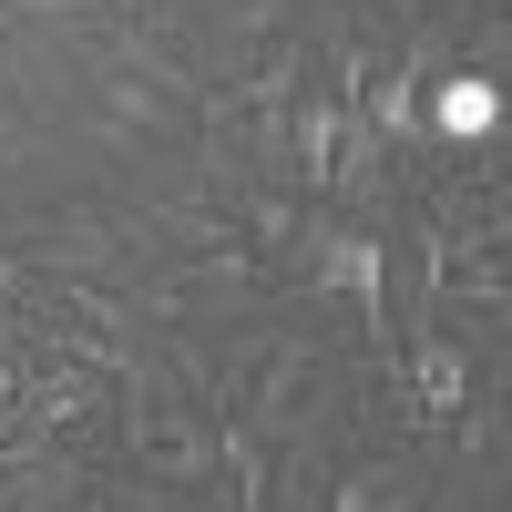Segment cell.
<instances>
[{
	"label": "cell",
	"mask_w": 512,
	"mask_h": 512,
	"mask_svg": "<svg viewBox=\"0 0 512 512\" xmlns=\"http://www.w3.org/2000/svg\"><path fill=\"white\" fill-rule=\"evenodd\" d=\"M287 277H308V297H349L369 349H390V236L349 226L338 205H297V256Z\"/></svg>",
	"instance_id": "1"
},
{
	"label": "cell",
	"mask_w": 512,
	"mask_h": 512,
	"mask_svg": "<svg viewBox=\"0 0 512 512\" xmlns=\"http://www.w3.org/2000/svg\"><path fill=\"white\" fill-rule=\"evenodd\" d=\"M21 256L41 277H103V287L134 277V236L113 226V205H52V216H31L21 226Z\"/></svg>",
	"instance_id": "2"
},
{
	"label": "cell",
	"mask_w": 512,
	"mask_h": 512,
	"mask_svg": "<svg viewBox=\"0 0 512 512\" xmlns=\"http://www.w3.org/2000/svg\"><path fill=\"white\" fill-rule=\"evenodd\" d=\"M103 410H113V379H103V369L52 359V349L21 369V441H72V431H93ZM21 441H11V451H21Z\"/></svg>",
	"instance_id": "3"
},
{
	"label": "cell",
	"mask_w": 512,
	"mask_h": 512,
	"mask_svg": "<svg viewBox=\"0 0 512 512\" xmlns=\"http://www.w3.org/2000/svg\"><path fill=\"white\" fill-rule=\"evenodd\" d=\"M492 134H502V82L472 72V62L431 72V93H420V144H431V154H492ZM431 154H420V164H431Z\"/></svg>",
	"instance_id": "4"
},
{
	"label": "cell",
	"mask_w": 512,
	"mask_h": 512,
	"mask_svg": "<svg viewBox=\"0 0 512 512\" xmlns=\"http://www.w3.org/2000/svg\"><path fill=\"white\" fill-rule=\"evenodd\" d=\"M400 390H410V431H451L472 410V359L451 328H410L400 338Z\"/></svg>",
	"instance_id": "5"
},
{
	"label": "cell",
	"mask_w": 512,
	"mask_h": 512,
	"mask_svg": "<svg viewBox=\"0 0 512 512\" xmlns=\"http://www.w3.org/2000/svg\"><path fill=\"white\" fill-rule=\"evenodd\" d=\"M93 472L72 461V441H21L0 451V512H82Z\"/></svg>",
	"instance_id": "6"
},
{
	"label": "cell",
	"mask_w": 512,
	"mask_h": 512,
	"mask_svg": "<svg viewBox=\"0 0 512 512\" xmlns=\"http://www.w3.org/2000/svg\"><path fill=\"white\" fill-rule=\"evenodd\" d=\"M216 482H236V512H277V441L246 431L236 410L216 420Z\"/></svg>",
	"instance_id": "7"
},
{
	"label": "cell",
	"mask_w": 512,
	"mask_h": 512,
	"mask_svg": "<svg viewBox=\"0 0 512 512\" xmlns=\"http://www.w3.org/2000/svg\"><path fill=\"white\" fill-rule=\"evenodd\" d=\"M318 512H420V472L410 461H359L318 492Z\"/></svg>",
	"instance_id": "8"
},
{
	"label": "cell",
	"mask_w": 512,
	"mask_h": 512,
	"mask_svg": "<svg viewBox=\"0 0 512 512\" xmlns=\"http://www.w3.org/2000/svg\"><path fill=\"white\" fill-rule=\"evenodd\" d=\"M277 31H287V0H216V82H226L246 52H267Z\"/></svg>",
	"instance_id": "9"
},
{
	"label": "cell",
	"mask_w": 512,
	"mask_h": 512,
	"mask_svg": "<svg viewBox=\"0 0 512 512\" xmlns=\"http://www.w3.org/2000/svg\"><path fill=\"white\" fill-rule=\"evenodd\" d=\"M451 431H461V461H492V451H502V420H492V410H461Z\"/></svg>",
	"instance_id": "10"
},
{
	"label": "cell",
	"mask_w": 512,
	"mask_h": 512,
	"mask_svg": "<svg viewBox=\"0 0 512 512\" xmlns=\"http://www.w3.org/2000/svg\"><path fill=\"white\" fill-rule=\"evenodd\" d=\"M0 154H31V123H21L11 103H0Z\"/></svg>",
	"instance_id": "11"
},
{
	"label": "cell",
	"mask_w": 512,
	"mask_h": 512,
	"mask_svg": "<svg viewBox=\"0 0 512 512\" xmlns=\"http://www.w3.org/2000/svg\"><path fill=\"white\" fill-rule=\"evenodd\" d=\"M379 11H400V21H431V11H441V0H379Z\"/></svg>",
	"instance_id": "12"
}]
</instances>
